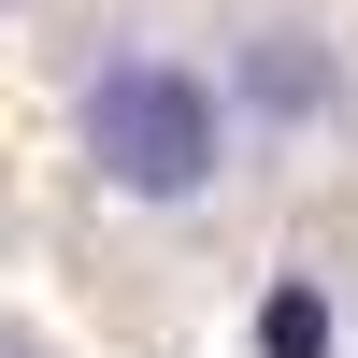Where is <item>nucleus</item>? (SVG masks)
I'll return each mask as SVG.
<instances>
[{
	"label": "nucleus",
	"instance_id": "1",
	"mask_svg": "<svg viewBox=\"0 0 358 358\" xmlns=\"http://www.w3.org/2000/svg\"><path fill=\"white\" fill-rule=\"evenodd\" d=\"M72 158L101 172L129 215H215L244 172V115L229 72L172 29H101L72 57Z\"/></svg>",
	"mask_w": 358,
	"mask_h": 358
},
{
	"label": "nucleus",
	"instance_id": "2",
	"mask_svg": "<svg viewBox=\"0 0 358 358\" xmlns=\"http://www.w3.org/2000/svg\"><path fill=\"white\" fill-rule=\"evenodd\" d=\"M215 72H229V115H244V129H330L344 115V57L315 43L301 15H258L244 57H215Z\"/></svg>",
	"mask_w": 358,
	"mask_h": 358
},
{
	"label": "nucleus",
	"instance_id": "3",
	"mask_svg": "<svg viewBox=\"0 0 358 358\" xmlns=\"http://www.w3.org/2000/svg\"><path fill=\"white\" fill-rule=\"evenodd\" d=\"M258 358H344L330 287H315V273H273V301H258Z\"/></svg>",
	"mask_w": 358,
	"mask_h": 358
}]
</instances>
